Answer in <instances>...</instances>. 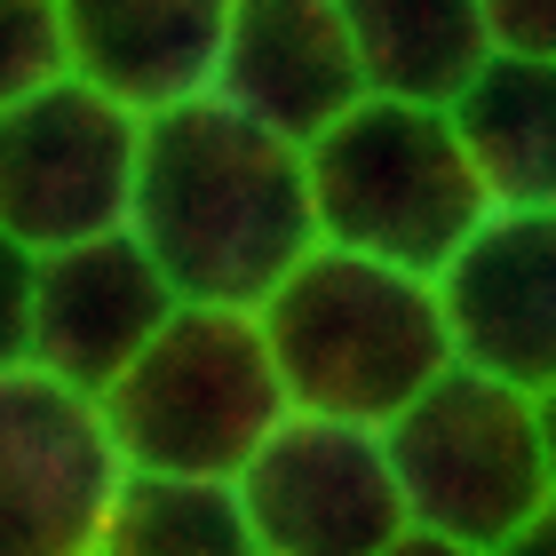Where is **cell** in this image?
<instances>
[{"mask_svg": "<svg viewBox=\"0 0 556 556\" xmlns=\"http://www.w3.org/2000/svg\"><path fill=\"white\" fill-rule=\"evenodd\" d=\"M128 239L151 255L175 302L255 318L318 255L311 167L207 96L143 128Z\"/></svg>", "mask_w": 556, "mask_h": 556, "instance_id": "6da1fadb", "label": "cell"}, {"mask_svg": "<svg viewBox=\"0 0 556 556\" xmlns=\"http://www.w3.org/2000/svg\"><path fill=\"white\" fill-rule=\"evenodd\" d=\"M255 326L287 382V406L318 421L390 429L453 366L438 278H406L334 247H318L255 311Z\"/></svg>", "mask_w": 556, "mask_h": 556, "instance_id": "7a4b0ae2", "label": "cell"}, {"mask_svg": "<svg viewBox=\"0 0 556 556\" xmlns=\"http://www.w3.org/2000/svg\"><path fill=\"white\" fill-rule=\"evenodd\" d=\"M104 438L128 477H215L239 485V469L278 438L287 382L270 366V342L247 311H191L151 334V350L96 397Z\"/></svg>", "mask_w": 556, "mask_h": 556, "instance_id": "3957f363", "label": "cell"}, {"mask_svg": "<svg viewBox=\"0 0 556 556\" xmlns=\"http://www.w3.org/2000/svg\"><path fill=\"white\" fill-rule=\"evenodd\" d=\"M302 167H311L318 247L406 278H445L453 255L477 239V223L493 215L453 119L382 104V96H366L342 128H326L302 151Z\"/></svg>", "mask_w": 556, "mask_h": 556, "instance_id": "277c9868", "label": "cell"}, {"mask_svg": "<svg viewBox=\"0 0 556 556\" xmlns=\"http://www.w3.org/2000/svg\"><path fill=\"white\" fill-rule=\"evenodd\" d=\"M397 501L414 533L462 541L493 556L548 509V462H541V421L533 397L485 382L469 366H445L406 414L382 429Z\"/></svg>", "mask_w": 556, "mask_h": 556, "instance_id": "5b68a950", "label": "cell"}, {"mask_svg": "<svg viewBox=\"0 0 556 556\" xmlns=\"http://www.w3.org/2000/svg\"><path fill=\"white\" fill-rule=\"evenodd\" d=\"M143 119L104 104L88 80H56L33 104L0 112V231L33 255L119 239L136 207Z\"/></svg>", "mask_w": 556, "mask_h": 556, "instance_id": "8992f818", "label": "cell"}, {"mask_svg": "<svg viewBox=\"0 0 556 556\" xmlns=\"http://www.w3.org/2000/svg\"><path fill=\"white\" fill-rule=\"evenodd\" d=\"M239 501L263 556H390L414 533L382 429L287 414L239 469Z\"/></svg>", "mask_w": 556, "mask_h": 556, "instance_id": "52a82bcc", "label": "cell"}, {"mask_svg": "<svg viewBox=\"0 0 556 556\" xmlns=\"http://www.w3.org/2000/svg\"><path fill=\"white\" fill-rule=\"evenodd\" d=\"M119 453L88 397L48 374H0V556H96Z\"/></svg>", "mask_w": 556, "mask_h": 556, "instance_id": "ba28073f", "label": "cell"}, {"mask_svg": "<svg viewBox=\"0 0 556 556\" xmlns=\"http://www.w3.org/2000/svg\"><path fill=\"white\" fill-rule=\"evenodd\" d=\"M215 104L287 151H311L326 128H342L366 104L342 0H231Z\"/></svg>", "mask_w": 556, "mask_h": 556, "instance_id": "9c48e42d", "label": "cell"}, {"mask_svg": "<svg viewBox=\"0 0 556 556\" xmlns=\"http://www.w3.org/2000/svg\"><path fill=\"white\" fill-rule=\"evenodd\" d=\"M453 366L517 397L556 390V215H485L438 278Z\"/></svg>", "mask_w": 556, "mask_h": 556, "instance_id": "30bf717a", "label": "cell"}, {"mask_svg": "<svg viewBox=\"0 0 556 556\" xmlns=\"http://www.w3.org/2000/svg\"><path fill=\"white\" fill-rule=\"evenodd\" d=\"M167 318H175V294L128 231L48 255L40 294H33V374H48L56 390L96 406L151 350V334Z\"/></svg>", "mask_w": 556, "mask_h": 556, "instance_id": "8fae6325", "label": "cell"}, {"mask_svg": "<svg viewBox=\"0 0 556 556\" xmlns=\"http://www.w3.org/2000/svg\"><path fill=\"white\" fill-rule=\"evenodd\" d=\"M231 0H64L72 80L128 119H167L215 96Z\"/></svg>", "mask_w": 556, "mask_h": 556, "instance_id": "7c38bea8", "label": "cell"}, {"mask_svg": "<svg viewBox=\"0 0 556 556\" xmlns=\"http://www.w3.org/2000/svg\"><path fill=\"white\" fill-rule=\"evenodd\" d=\"M342 24H350L358 80L382 104L453 112L469 80L493 64L477 0H342Z\"/></svg>", "mask_w": 556, "mask_h": 556, "instance_id": "4fadbf2b", "label": "cell"}, {"mask_svg": "<svg viewBox=\"0 0 556 556\" xmlns=\"http://www.w3.org/2000/svg\"><path fill=\"white\" fill-rule=\"evenodd\" d=\"M445 119L493 215H556V64L493 56Z\"/></svg>", "mask_w": 556, "mask_h": 556, "instance_id": "5bb4252c", "label": "cell"}, {"mask_svg": "<svg viewBox=\"0 0 556 556\" xmlns=\"http://www.w3.org/2000/svg\"><path fill=\"white\" fill-rule=\"evenodd\" d=\"M96 556H263L239 485L215 477H119Z\"/></svg>", "mask_w": 556, "mask_h": 556, "instance_id": "9a60e30c", "label": "cell"}, {"mask_svg": "<svg viewBox=\"0 0 556 556\" xmlns=\"http://www.w3.org/2000/svg\"><path fill=\"white\" fill-rule=\"evenodd\" d=\"M56 80H72L64 0H0V112L33 104Z\"/></svg>", "mask_w": 556, "mask_h": 556, "instance_id": "2e32d148", "label": "cell"}, {"mask_svg": "<svg viewBox=\"0 0 556 556\" xmlns=\"http://www.w3.org/2000/svg\"><path fill=\"white\" fill-rule=\"evenodd\" d=\"M33 294H40V255L0 231V374L33 366Z\"/></svg>", "mask_w": 556, "mask_h": 556, "instance_id": "e0dca14e", "label": "cell"}, {"mask_svg": "<svg viewBox=\"0 0 556 556\" xmlns=\"http://www.w3.org/2000/svg\"><path fill=\"white\" fill-rule=\"evenodd\" d=\"M477 9H485V40H493V56L556 64V0H477Z\"/></svg>", "mask_w": 556, "mask_h": 556, "instance_id": "ac0fdd59", "label": "cell"}, {"mask_svg": "<svg viewBox=\"0 0 556 556\" xmlns=\"http://www.w3.org/2000/svg\"><path fill=\"white\" fill-rule=\"evenodd\" d=\"M493 556H556V501H548V509H541L533 525H525L517 541H501Z\"/></svg>", "mask_w": 556, "mask_h": 556, "instance_id": "d6986e66", "label": "cell"}, {"mask_svg": "<svg viewBox=\"0 0 556 556\" xmlns=\"http://www.w3.org/2000/svg\"><path fill=\"white\" fill-rule=\"evenodd\" d=\"M533 421H541V462H548V501H556V390L533 397Z\"/></svg>", "mask_w": 556, "mask_h": 556, "instance_id": "ffe728a7", "label": "cell"}, {"mask_svg": "<svg viewBox=\"0 0 556 556\" xmlns=\"http://www.w3.org/2000/svg\"><path fill=\"white\" fill-rule=\"evenodd\" d=\"M390 556H477V548H462V541H438V533H406Z\"/></svg>", "mask_w": 556, "mask_h": 556, "instance_id": "44dd1931", "label": "cell"}]
</instances>
